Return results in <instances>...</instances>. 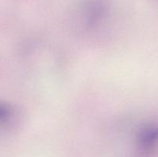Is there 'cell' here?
Wrapping results in <instances>:
<instances>
[{
	"instance_id": "6da1fadb",
	"label": "cell",
	"mask_w": 158,
	"mask_h": 157,
	"mask_svg": "<svg viewBox=\"0 0 158 157\" xmlns=\"http://www.w3.org/2000/svg\"><path fill=\"white\" fill-rule=\"evenodd\" d=\"M110 10L109 0H81L68 16V28L78 35L89 33L106 20Z\"/></svg>"
},
{
	"instance_id": "7a4b0ae2",
	"label": "cell",
	"mask_w": 158,
	"mask_h": 157,
	"mask_svg": "<svg viewBox=\"0 0 158 157\" xmlns=\"http://www.w3.org/2000/svg\"><path fill=\"white\" fill-rule=\"evenodd\" d=\"M157 139V126L154 122H145L136 130V147L143 155L151 154L155 149Z\"/></svg>"
},
{
	"instance_id": "3957f363",
	"label": "cell",
	"mask_w": 158,
	"mask_h": 157,
	"mask_svg": "<svg viewBox=\"0 0 158 157\" xmlns=\"http://www.w3.org/2000/svg\"><path fill=\"white\" fill-rule=\"evenodd\" d=\"M20 120L21 114L15 106L0 101V132L15 131Z\"/></svg>"
}]
</instances>
